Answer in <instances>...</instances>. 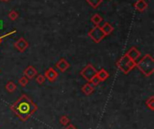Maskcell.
<instances>
[{"label": "cell", "mask_w": 154, "mask_h": 129, "mask_svg": "<svg viewBox=\"0 0 154 129\" xmlns=\"http://www.w3.org/2000/svg\"><path fill=\"white\" fill-rule=\"evenodd\" d=\"M37 75V71L36 69L32 66H29L24 71H23V75L25 77H27L28 79H32L35 75Z\"/></svg>", "instance_id": "obj_9"}, {"label": "cell", "mask_w": 154, "mask_h": 129, "mask_svg": "<svg viewBox=\"0 0 154 129\" xmlns=\"http://www.w3.org/2000/svg\"><path fill=\"white\" fill-rule=\"evenodd\" d=\"M8 17L12 20V21H14L18 18V13L14 10H12L9 13H8Z\"/></svg>", "instance_id": "obj_21"}, {"label": "cell", "mask_w": 154, "mask_h": 129, "mask_svg": "<svg viewBox=\"0 0 154 129\" xmlns=\"http://www.w3.org/2000/svg\"><path fill=\"white\" fill-rule=\"evenodd\" d=\"M116 66L118 67V69L121 70V72H123L125 75H128L135 66H136V62L133 61L132 59H130L126 55L123 56L116 63Z\"/></svg>", "instance_id": "obj_3"}, {"label": "cell", "mask_w": 154, "mask_h": 129, "mask_svg": "<svg viewBox=\"0 0 154 129\" xmlns=\"http://www.w3.org/2000/svg\"><path fill=\"white\" fill-rule=\"evenodd\" d=\"M2 26H3V23H2V22L0 21V29L2 28Z\"/></svg>", "instance_id": "obj_26"}, {"label": "cell", "mask_w": 154, "mask_h": 129, "mask_svg": "<svg viewBox=\"0 0 154 129\" xmlns=\"http://www.w3.org/2000/svg\"><path fill=\"white\" fill-rule=\"evenodd\" d=\"M29 43L28 41L23 39V38H20L15 43H14V48L19 51V52H23L24 50H26V48H28Z\"/></svg>", "instance_id": "obj_6"}, {"label": "cell", "mask_w": 154, "mask_h": 129, "mask_svg": "<svg viewBox=\"0 0 154 129\" xmlns=\"http://www.w3.org/2000/svg\"><path fill=\"white\" fill-rule=\"evenodd\" d=\"M65 129H77V128L75 126H73V125H68Z\"/></svg>", "instance_id": "obj_25"}, {"label": "cell", "mask_w": 154, "mask_h": 129, "mask_svg": "<svg viewBox=\"0 0 154 129\" xmlns=\"http://www.w3.org/2000/svg\"><path fill=\"white\" fill-rule=\"evenodd\" d=\"M146 106L151 110H154V97L151 96L145 102Z\"/></svg>", "instance_id": "obj_18"}, {"label": "cell", "mask_w": 154, "mask_h": 129, "mask_svg": "<svg viewBox=\"0 0 154 129\" xmlns=\"http://www.w3.org/2000/svg\"><path fill=\"white\" fill-rule=\"evenodd\" d=\"M145 76H151L154 72V59L153 57L147 54L145 55L138 63L136 66Z\"/></svg>", "instance_id": "obj_2"}, {"label": "cell", "mask_w": 154, "mask_h": 129, "mask_svg": "<svg viewBox=\"0 0 154 129\" xmlns=\"http://www.w3.org/2000/svg\"><path fill=\"white\" fill-rule=\"evenodd\" d=\"M102 1H103V0H87L88 4L91 7H93V8L98 7L99 4L102 3Z\"/></svg>", "instance_id": "obj_17"}, {"label": "cell", "mask_w": 154, "mask_h": 129, "mask_svg": "<svg viewBox=\"0 0 154 129\" xmlns=\"http://www.w3.org/2000/svg\"><path fill=\"white\" fill-rule=\"evenodd\" d=\"M89 83H90L93 86H97V85H98V84L100 83V81H99V79H98V78L97 77V75H96Z\"/></svg>", "instance_id": "obj_23"}, {"label": "cell", "mask_w": 154, "mask_h": 129, "mask_svg": "<svg viewBox=\"0 0 154 129\" xmlns=\"http://www.w3.org/2000/svg\"><path fill=\"white\" fill-rule=\"evenodd\" d=\"M134 8L139 12H143L148 8V4L145 0H137L134 3Z\"/></svg>", "instance_id": "obj_10"}, {"label": "cell", "mask_w": 154, "mask_h": 129, "mask_svg": "<svg viewBox=\"0 0 154 129\" xmlns=\"http://www.w3.org/2000/svg\"><path fill=\"white\" fill-rule=\"evenodd\" d=\"M101 28H102L103 32L106 34V35L111 34V33L114 31V27H113L109 22H105V23H104V25H103Z\"/></svg>", "instance_id": "obj_14"}, {"label": "cell", "mask_w": 154, "mask_h": 129, "mask_svg": "<svg viewBox=\"0 0 154 129\" xmlns=\"http://www.w3.org/2000/svg\"><path fill=\"white\" fill-rule=\"evenodd\" d=\"M102 20H103V18H102L101 15L98 14V13H95V14L91 17V22H92L96 26L99 25V23L102 22Z\"/></svg>", "instance_id": "obj_15"}, {"label": "cell", "mask_w": 154, "mask_h": 129, "mask_svg": "<svg viewBox=\"0 0 154 129\" xmlns=\"http://www.w3.org/2000/svg\"><path fill=\"white\" fill-rule=\"evenodd\" d=\"M97 71L96 70V68L91 65V64H88V65H87L84 68H83V70L80 72V75L86 80V81H88V83L97 75Z\"/></svg>", "instance_id": "obj_4"}, {"label": "cell", "mask_w": 154, "mask_h": 129, "mask_svg": "<svg viewBox=\"0 0 154 129\" xmlns=\"http://www.w3.org/2000/svg\"><path fill=\"white\" fill-rule=\"evenodd\" d=\"M56 67L60 71V72H65L69 67V64L64 59V58H61L60 60H59L57 63H56Z\"/></svg>", "instance_id": "obj_11"}, {"label": "cell", "mask_w": 154, "mask_h": 129, "mask_svg": "<svg viewBox=\"0 0 154 129\" xmlns=\"http://www.w3.org/2000/svg\"><path fill=\"white\" fill-rule=\"evenodd\" d=\"M58 72L53 68V67H50L48 70H46L45 72V78H47L50 82H53L57 79L58 77Z\"/></svg>", "instance_id": "obj_8"}, {"label": "cell", "mask_w": 154, "mask_h": 129, "mask_svg": "<svg viewBox=\"0 0 154 129\" xmlns=\"http://www.w3.org/2000/svg\"><path fill=\"white\" fill-rule=\"evenodd\" d=\"M125 55H126L130 59H132L133 61H136L137 59L140 58V57H141V52L138 50L137 48L133 47V48H131L127 51V53H126Z\"/></svg>", "instance_id": "obj_7"}, {"label": "cell", "mask_w": 154, "mask_h": 129, "mask_svg": "<svg viewBox=\"0 0 154 129\" xmlns=\"http://www.w3.org/2000/svg\"><path fill=\"white\" fill-rule=\"evenodd\" d=\"M94 90H95V88H94V86H93L90 83L86 84L81 88V91H82L86 95H90V94L94 92Z\"/></svg>", "instance_id": "obj_13"}, {"label": "cell", "mask_w": 154, "mask_h": 129, "mask_svg": "<svg viewBox=\"0 0 154 129\" xmlns=\"http://www.w3.org/2000/svg\"><path fill=\"white\" fill-rule=\"evenodd\" d=\"M10 108L22 121H26L38 110L37 105L24 94L11 105Z\"/></svg>", "instance_id": "obj_1"}, {"label": "cell", "mask_w": 154, "mask_h": 129, "mask_svg": "<svg viewBox=\"0 0 154 129\" xmlns=\"http://www.w3.org/2000/svg\"><path fill=\"white\" fill-rule=\"evenodd\" d=\"M60 124L63 125V126H68V125L69 124L70 120H69V119L66 115H63V116L60 119Z\"/></svg>", "instance_id": "obj_19"}, {"label": "cell", "mask_w": 154, "mask_h": 129, "mask_svg": "<svg viewBox=\"0 0 154 129\" xmlns=\"http://www.w3.org/2000/svg\"><path fill=\"white\" fill-rule=\"evenodd\" d=\"M28 82H29V79H28L27 77H25L24 75L19 79V84H20L22 87H25V86L27 85Z\"/></svg>", "instance_id": "obj_20"}, {"label": "cell", "mask_w": 154, "mask_h": 129, "mask_svg": "<svg viewBox=\"0 0 154 129\" xmlns=\"http://www.w3.org/2000/svg\"><path fill=\"white\" fill-rule=\"evenodd\" d=\"M1 1H8V0H1Z\"/></svg>", "instance_id": "obj_27"}, {"label": "cell", "mask_w": 154, "mask_h": 129, "mask_svg": "<svg viewBox=\"0 0 154 129\" xmlns=\"http://www.w3.org/2000/svg\"><path fill=\"white\" fill-rule=\"evenodd\" d=\"M45 76L44 75H37L36 76V83L37 84H44V82H45Z\"/></svg>", "instance_id": "obj_22"}, {"label": "cell", "mask_w": 154, "mask_h": 129, "mask_svg": "<svg viewBox=\"0 0 154 129\" xmlns=\"http://www.w3.org/2000/svg\"><path fill=\"white\" fill-rule=\"evenodd\" d=\"M5 89L8 92H14L16 90V84L14 82L10 81L5 84Z\"/></svg>", "instance_id": "obj_16"}, {"label": "cell", "mask_w": 154, "mask_h": 129, "mask_svg": "<svg viewBox=\"0 0 154 129\" xmlns=\"http://www.w3.org/2000/svg\"><path fill=\"white\" fill-rule=\"evenodd\" d=\"M88 36L96 42V43H99L105 37H106V34L103 32L102 31V28L97 25V26H95L89 32H88Z\"/></svg>", "instance_id": "obj_5"}, {"label": "cell", "mask_w": 154, "mask_h": 129, "mask_svg": "<svg viewBox=\"0 0 154 129\" xmlns=\"http://www.w3.org/2000/svg\"><path fill=\"white\" fill-rule=\"evenodd\" d=\"M97 77L99 79L100 82H104V81H106L109 77V74L107 73V71L106 69L102 68L101 70H99L97 73Z\"/></svg>", "instance_id": "obj_12"}, {"label": "cell", "mask_w": 154, "mask_h": 129, "mask_svg": "<svg viewBox=\"0 0 154 129\" xmlns=\"http://www.w3.org/2000/svg\"><path fill=\"white\" fill-rule=\"evenodd\" d=\"M15 32H16V31L14 30V31H10V32H7L6 34H4V35L0 36V44H1V40H2L3 39H5V38L7 37V36H11L12 34H14V33H15Z\"/></svg>", "instance_id": "obj_24"}]
</instances>
